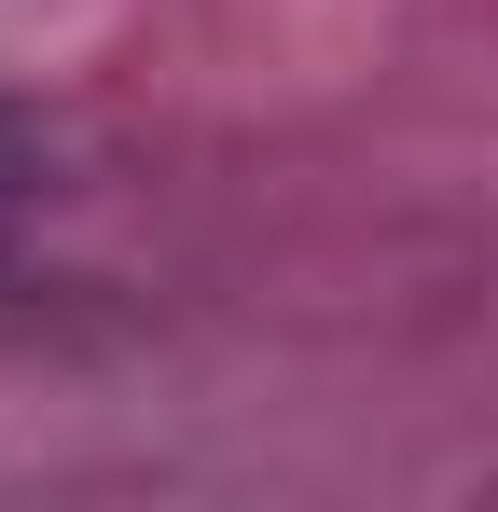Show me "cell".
I'll list each match as a JSON object with an SVG mask.
<instances>
[{
  "instance_id": "obj_1",
  "label": "cell",
  "mask_w": 498,
  "mask_h": 512,
  "mask_svg": "<svg viewBox=\"0 0 498 512\" xmlns=\"http://www.w3.org/2000/svg\"><path fill=\"white\" fill-rule=\"evenodd\" d=\"M14 194H28V153H14V125H0V236H14Z\"/></svg>"
}]
</instances>
